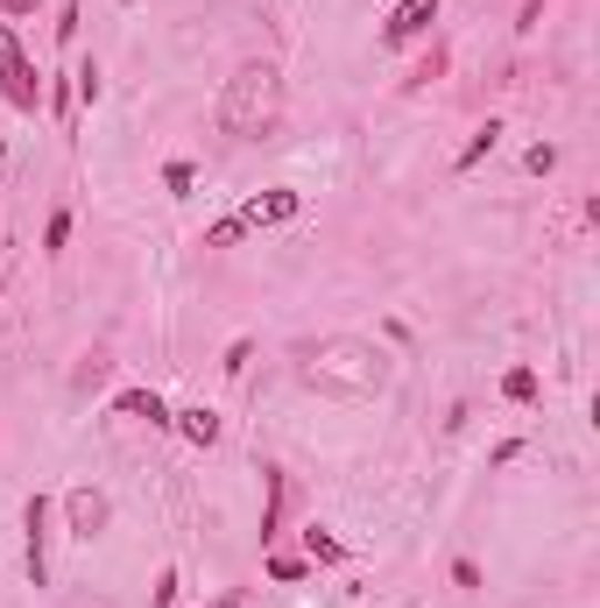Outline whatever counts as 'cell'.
<instances>
[{
  "instance_id": "obj_1",
  "label": "cell",
  "mask_w": 600,
  "mask_h": 608,
  "mask_svg": "<svg viewBox=\"0 0 600 608\" xmlns=\"http://www.w3.org/2000/svg\"><path fill=\"white\" fill-rule=\"evenodd\" d=\"M304 383L325 389V396H339V404H367V396H382L389 389V375H396V361L375 347V340H354V333H333V340H312L304 347Z\"/></svg>"
},
{
  "instance_id": "obj_2",
  "label": "cell",
  "mask_w": 600,
  "mask_h": 608,
  "mask_svg": "<svg viewBox=\"0 0 600 608\" xmlns=\"http://www.w3.org/2000/svg\"><path fill=\"white\" fill-rule=\"evenodd\" d=\"M212 121H220L226 142H262V135H276V128H283V71L268 64V57H247L234 79L220 85Z\"/></svg>"
},
{
  "instance_id": "obj_3",
  "label": "cell",
  "mask_w": 600,
  "mask_h": 608,
  "mask_svg": "<svg viewBox=\"0 0 600 608\" xmlns=\"http://www.w3.org/2000/svg\"><path fill=\"white\" fill-rule=\"evenodd\" d=\"M0 100H8L14 113H35V107H43V79H35L22 36H14L8 22H0Z\"/></svg>"
},
{
  "instance_id": "obj_4",
  "label": "cell",
  "mask_w": 600,
  "mask_h": 608,
  "mask_svg": "<svg viewBox=\"0 0 600 608\" xmlns=\"http://www.w3.org/2000/svg\"><path fill=\"white\" fill-rule=\"evenodd\" d=\"M50 538H57V503L35 488L22 503V559H29V587H50Z\"/></svg>"
},
{
  "instance_id": "obj_5",
  "label": "cell",
  "mask_w": 600,
  "mask_h": 608,
  "mask_svg": "<svg viewBox=\"0 0 600 608\" xmlns=\"http://www.w3.org/2000/svg\"><path fill=\"white\" fill-rule=\"evenodd\" d=\"M297 213H304V192H289V184H268V192L241 199V226H247V234H268V226H289Z\"/></svg>"
},
{
  "instance_id": "obj_6",
  "label": "cell",
  "mask_w": 600,
  "mask_h": 608,
  "mask_svg": "<svg viewBox=\"0 0 600 608\" xmlns=\"http://www.w3.org/2000/svg\"><path fill=\"white\" fill-rule=\"evenodd\" d=\"M431 29H438V0H396L389 22H382V43H389V50H410V43H424Z\"/></svg>"
},
{
  "instance_id": "obj_7",
  "label": "cell",
  "mask_w": 600,
  "mask_h": 608,
  "mask_svg": "<svg viewBox=\"0 0 600 608\" xmlns=\"http://www.w3.org/2000/svg\"><path fill=\"white\" fill-rule=\"evenodd\" d=\"M57 509H64V530H71L79 545H92V538L106 530V517H113V503L100 496V488H71V496L57 503Z\"/></svg>"
},
{
  "instance_id": "obj_8",
  "label": "cell",
  "mask_w": 600,
  "mask_h": 608,
  "mask_svg": "<svg viewBox=\"0 0 600 608\" xmlns=\"http://www.w3.org/2000/svg\"><path fill=\"white\" fill-rule=\"evenodd\" d=\"M170 432H177V439H191V446H220V411H212V404H184V411H170Z\"/></svg>"
},
{
  "instance_id": "obj_9",
  "label": "cell",
  "mask_w": 600,
  "mask_h": 608,
  "mask_svg": "<svg viewBox=\"0 0 600 608\" xmlns=\"http://www.w3.org/2000/svg\"><path fill=\"white\" fill-rule=\"evenodd\" d=\"M262 488H268V503H262V545H276L283 538V509H289V474L283 467H262Z\"/></svg>"
},
{
  "instance_id": "obj_10",
  "label": "cell",
  "mask_w": 600,
  "mask_h": 608,
  "mask_svg": "<svg viewBox=\"0 0 600 608\" xmlns=\"http://www.w3.org/2000/svg\"><path fill=\"white\" fill-rule=\"evenodd\" d=\"M113 411H121V417H134V425H156V432H170V404H163L156 389H121V396H113Z\"/></svg>"
},
{
  "instance_id": "obj_11",
  "label": "cell",
  "mask_w": 600,
  "mask_h": 608,
  "mask_svg": "<svg viewBox=\"0 0 600 608\" xmlns=\"http://www.w3.org/2000/svg\"><path fill=\"white\" fill-rule=\"evenodd\" d=\"M495 149H501V121L488 113V121H480L474 135H467V149H459V156H452V178H467V170H480V163L495 156Z\"/></svg>"
},
{
  "instance_id": "obj_12",
  "label": "cell",
  "mask_w": 600,
  "mask_h": 608,
  "mask_svg": "<svg viewBox=\"0 0 600 608\" xmlns=\"http://www.w3.org/2000/svg\"><path fill=\"white\" fill-rule=\"evenodd\" d=\"M43 107L57 113V128H64V135H79V85H71V71L43 85Z\"/></svg>"
},
{
  "instance_id": "obj_13",
  "label": "cell",
  "mask_w": 600,
  "mask_h": 608,
  "mask_svg": "<svg viewBox=\"0 0 600 608\" xmlns=\"http://www.w3.org/2000/svg\"><path fill=\"white\" fill-rule=\"evenodd\" d=\"M304 559L312 566H346L354 553H346V538H333L325 524H304Z\"/></svg>"
},
{
  "instance_id": "obj_14",
  "label": "cell",
  "mask_w": 600,
  "mask_h": 608,
  "mask_svg": "<svg viewBox=\"0 0 600 608\" xmlns=\"http://www.w3.org/2000/svg\"><path fill=\"white\" fill-rule=\"evenodd\" d=\"M501 396H509L516 411H530L537 396H545V383H537V368H530V361H516V368H501Z\"/></svg>"
},
{
  "instance_id": "obj_15",
  "label": "cell",
  "mask_w": 600,
  "mask_h": 608,
  "mask_svg": "<svg viewBox=\"0 0 600 608\" xmlns=\"http://www.w3.org/2000/svg\"><path fill=\"white\" fill-rule=\"evenodd\" d=\"M106 383H113V354H106V347H92L79 368H71V389L92 396V389H106Z\"/></svg>"
},
{
  "instance_id": "obj_16",
  "label": "cell",
  "mask_w": 600,
  "mask_h": 608,
  "mask_svg": "<svg viewBox=\"0 0 600 608\" xmlns=\"http://www.w3.org/2000/svg\"><path fill=\"white\" fill-rule=\"evenodd\" d=\"M247 241V226H241V213H226V220H212L205 234H199V249H241Z\"/></svg>"
},
{
  "instance_id": "obj_17",
  "label": "cell",
  "mask_w": 600,
  "mask_h": 608,
  "mask_svg": "<svg viewBox=\"0 0 600 608\" xmlns=\"http://www.w3.org/2000/svg\"><path fill=\"white\" fill-rule=\"evenodd\" d=\"M71 249V205H57V213L43 220V255L57 262V255H64Z\"/></svg>"
},
{
  "instance_id": "obj_18",
  "label": "cell",
  "mask_w": 600,
  "mask_h": 608,
  "mask_svg": "<svg viewBox=\"0 0 600 608\" xmlns=\"http://www.w3.org/2000/svg\"><path fill=\"white\" fill-rule=\"evenodd\" d=\"M445 57H452V50H445V43H431V50H424V64L410 71V79H403V92H424L431 79H445Z\"/></svg>"
},
{
  "instance_id": "obj_19",
  "label": "cell",
  "mask_w": 600,
  "mask_h": 608,
  "mask_svg": "<svg viewBox=\"0 0 600 608\" xmlns=\"http://www.w3.org/2000/svg\"><path fill=\"white\" fill-rule=\"evenodd\" d=\"M191 184H199V163L170 156V163H163V192H170V199H191Z\"/></svg>"
},
{
  "instance_id": "obj_20",
  "label": "cell",
  "mask_w": 600,
  "mask_h": 608,
  "mask_svg": "<svg viewBox=\"0 0 600 608\" xmlns=\"http://www.w3.org/2000/svg\"><path fill=\"white\" fill-rule=\"evenodd\" d=\"M71 85H79V107H100V64H92V57L71 64Z\"/></svg>"
},
{
  "instance_id": "obj_21",
  "label": "cell",
  "mask_w": 600,
  "mask_h": 608,
  "mask_svg": "<svg viewBox=\"0 0 600 608\" xmlns=\"http://www.w3.org/2000/svg\"><path fill=\"white\" fill-rule=\"evenodd\" d=\"M522 170H530V178H551V170H558V142H530V149H522Z\"/></svg>"
},
{
  "instance_id": "obj_22",
  "label": "cell",
  "mask_w": 600,
  "mask_h": 608,
  "mask_svg": "<svg viewBox=\"0 0 600 608\" xmlns=\"http://www.w3.org/2000/svg\"><path fill=\"white\" fill-rule=\"evenodd\" d=\"M304 574H312V559H289V553H276V559H268V580H276V587H297Z\"/></svg>"
},
{
  "instance_id": "obj_23",
  "label": "cell",
  "mask_w": 600,
  "mask_h": 608,
  "mask_svg": "<svg viewBox=\"0 0 600 608\" xmlns=\"http://www.w3.org/2000/svg\"><path fill=\"white\" fill-rule=\"evenodd\" d=\"M247 361H255V340H226L220 368H226V375H247Z\"/></svg>"
},
{
  "instance_id": "obj_24",
  "label": "cell",
  "mask_w": 600,
  "mask_h": 608,
  "mask_svg": "<svg viewBox=\"0 0 600 608\" xmlns=\"http://www.w3.org/2000/svg\"><path fill=\"white\" fill-rule=\"evenodd\" d=\"M57 43H79V0H64V8H57Z\"/></svg>"
},
{
  "instance_id": "obj_25",
  "label": "cell",
  "mask_w": 600,
  "mask_h": 608,
  "mask_svg": "<svg viewBox=\"0 0 600 608\" xmlns=\"http://www.w3.org/2000/svg\"><path fill=\"white\" fill-rule=\"evenodd\" d=\"M452 587H459V595H480V566L474 559H452Z\"/></svg>"
},
{
  "instance_id": "obj_26",
  "label": "cell",
  "mask_w": 600,
  "mask_h": 608,
  "mask_svg": "<svg viewBox=\"0 0 600 608\" xmlns=\"http://www.w3.org/2000/svg\"><path fill=\"white\" fill-rule=\"evenodd\" d=\"M177 595H184L177 574H163V580H156V608H177Z\"/></svg>"
},
{
  "instance_id": "obj_27",
  "label": "cell",
  "mask_w": 600,
  "mask_h": 608,
  "mask_svg": "<svg viewBox=\"0 0 600 608\" xmlns=\"http://www.w3.org/2000/svg\"><path fill=\"white\" fill-rule=\"evenodd\" d=\"M0 14H8V22H22V14H35V0H0Z\"/></svg>"
},
{
  "instance_id": "obj_28",
  "label": "cell",
  "mask_w": 600,
  "mask_h": 608,
  "mask_svg": "<svg viewBox=\"0 0 600 608\" xmlns=\"http://www.w3.org/2000/svg\"><path fill=\"white\" fill-rule=\"evenodd\" d=\"M205 608H247V595L234 587V595H220V601H205Z\"/></svg>"
},
{
  "instance_id": "obj_29",
  "label": "cell",
  "mask_w": 600,
  "mask_h": 608,
  "mask_svg": "<svg viewBox=\"0 0 600 608\" xmlns=\"http://www.w3.org/2000/svg\"><path fill=\"white\" fill-rule=\"evenodd\" d=\"M0 163H8V142H0Z\"/></svg>"
}]
</instances>
